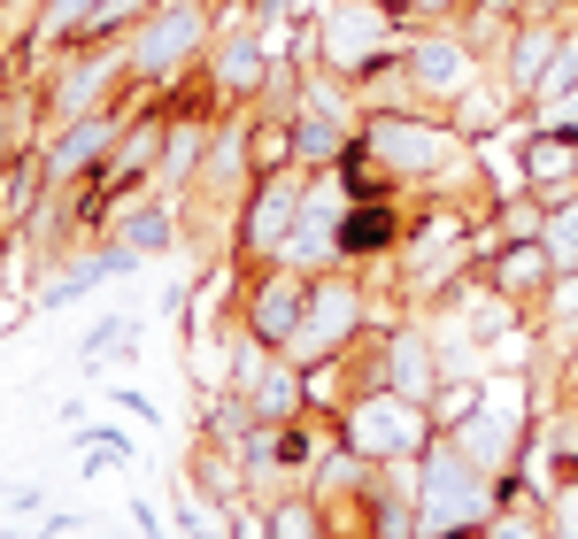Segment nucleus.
<instances>
[{"label":"nucleus","instance_id":"f257e3e1","mask_svg":"<svg viewBox=\"0 0 578 539\" xmlns=\"http://www.w3.org/2000/svg\"><path fill=\"white\" fill-rule=\"evenodd\" d=\"M348 239H355V247H378V239H386V216H355V231H348Z\"/></svg>","mask_w":578,"mask_h":539}]
</instances>
